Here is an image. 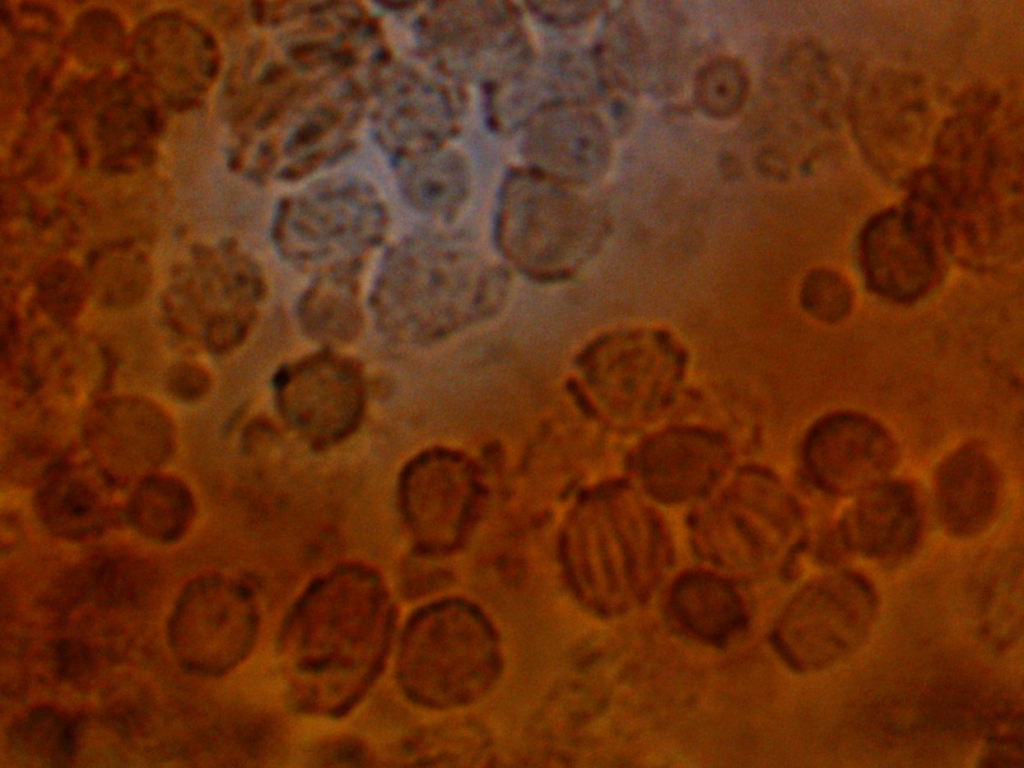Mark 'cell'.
Here are the masks:
<instances>
[{
	"instance_id": "obj_3",
	"label": "cell",
	"mask_w": 1024,
	"mask_h": 768,
	"mask_svg": "<svg viewBox=\"0 0 1024 768\" xmlns=\"http://www.w3.org/2000/svg\"><path fill=\"white\" fill-rule=\"evenodd\" d=\"M862 88L855 113L867 152L881 168H908L921 150L928 126V108L919 87L890 74Z\"/></svg>"
},
{
	"instance_id": "obj_6",
	"label": "cell",
	"mask_w": 1024,
	"mask_h": 768,
	"mask_svg": "<svg viewBox=\"0 0 1024 768\" xmlns=\"http://www.w3.org/2000/svg\"><path fill=\"white\" fill-rule=\"evenodd\" d=\"M672 605L685 627L708 640L726 639L743 622V607L736 594L709 579L683 583L676 589Z\"/></svg>"
},
{
	"instance_id": "obj_5",
	"label": "cell",
	"mask_w": 1024,
	"mask_h": 768,
	"mask_svg": "<svg viewBox=\"0 0 1024 768\" xmlns=\"http://www.w3.org/2000/svg\"><path fill=\"white\" fill-rule=\"evenodd\" d=\"M935 489L941 518L958 535L982 530L997 507V471L989 456L977 448H962L948 456L938 469Z\"/></svg>"
},
{
	"instance_id": "obj_2",
	"label": "cell",
	"mask_w": 1024,
	"mask_h": 768,
	"mask_svg": "<svg viewBox=\"0 0 1024 768\" xmlns=\"http://www.w3.org/2000/svg\"><path fill=\"white\" fill-rule=\"evenodd\" d=\"M934 215L916 199L912 207L880 215L868 226L862 241L863 262L876 289L906 299L927 287L934 268L930 240Z\"/></svg>"
},
{
	"instance_id": "obj_1",
	"label": "cell",
	"mask_w": 1024,
	"mask_h": 768,
	"mask_svg": "<svg viewBox=\"0 0 1024 768\" xmlns=\"http://www.w3.org/2000/svg\"><path fill=\"white\" fill-rule=\"evenodd\" d=\"M810 469L827 491L858 495L886 480L896 445L885 428L862 415L838 413L815 428L808 444Z\"/></svg>"
},
{
	"instance_id": "obj_7",
	"label": "cell",
	"mask_w": 1024,
	"mask_h": 768,
	"mask_svg": "<svg viewBox=\"0 0 1024 768\" xmlns=\"http://www.w3.org/2000/svg\"><path fill=\"white\" fill-rule=\"evenodd\" d=\"M747 87L746 74L739 64L729 59L715 60L696 79V99L705 113L723 118L738 110Z\"/></svg>"
},
{
	"instance_id": "obj_4",
	"label": "cell",
	"mask_w": 1024,
	"mask_h": 768,
	"mask_svg": "<svg viewBox=\"0 0 1024 768\" xmlns=\"http://www.w3.org/2000/svg\"><path fill=\"white\" fill-rule=\"evenodd\" d=\"M920 513L913 491L887 480L857 495L843 522V538L855 550L872 557L904 552L915 540Z\"/></svg>"
}]
</instances>
